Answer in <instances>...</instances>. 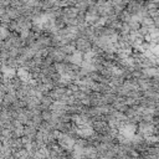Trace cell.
I'll list each match as a JSON object with an SVG mask.
<instances>
[{
  "mask_svg": "<svg viewBox=\"0 0 159 159\" xmlns=\"http://www.w3.org/2000/svg\"><path fill=\"white\" fill-rule=\"evenodd\" d=\"M157 92H158V96H159V87L157 88Z\"/></svg>",
  "mask_w": 159,
  "mask_h": 159,
  "instance_id": "cell-1",
  "label": "cell"
}]
</instances>
